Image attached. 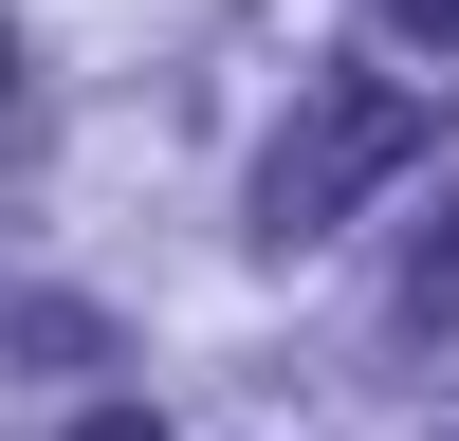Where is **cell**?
I'll return each mask as SVG.
<instances>
[{"instance_id": "obj_1", "label": "cell", "mask_w": 459, "mask_h": 441, "mask_svg": "<svg viewBox=\"0 0 459 441\" xmlns=\"http://www.w3.org/2000/svg\"><path fill=\"white\" fill-rule=\"evenodd\" d=\"M441 110L404 92V74H331V92H294V129L257 147V239H331V220L368 203L386 166H423Z\"/></svg>"}, {"instance_id": "obj_2", "label": "cell", "mask_w": 459, "mask_h": 441, "mask_svg": "<svg viewBox=\"0 0 459 441\" xmlns=\"http://www.w3.org/2000/svg\"><path fill=\"white\" fill-rule=\"evenodd\" d=\"M386 19H404V37H459V0H386Z\"/></svg>"}, {"instance_id": "obj_3", "label": "cell", "mask_w": 459, "mask_h": 441, "mask_svg": "<svg viewBox=\"0 0 459 441\" xmlns=\"http://www.w3.org/2000/svg\"><path fill=\"white\" fill-rule=\"evenodd\" d=\"M74 441H147V404H92V423H74Z\"/></svg>"}]
</instances>
